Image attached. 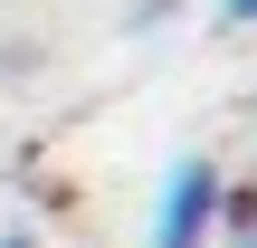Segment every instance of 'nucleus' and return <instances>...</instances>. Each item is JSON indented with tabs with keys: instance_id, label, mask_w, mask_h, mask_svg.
Returning <instances> with one entry per match:
<instances>
[{
	"instance_id": "nucleus-4",
	"label": "nucleus",
	"mask_w": 257,
	"mask_h": 248,
	"mask_svg": "<svg viewBox=\"0 0 257 248\" xmlns=\"http://www.w3.org/2000/svg\"><path fill=\"white\" fill-rule=\"evenodd\" d=\"M248 248H257V229H248Z\"/></svg>"
},
{
	"instance_id": "nucleus-1",
	"label": "nucleus",
	"mask_w": 257,
	"mask_h": 248,
	"mask_svg": "<svg viewBox=\"0 0 257 248\" xmlns=\"http://www.w3.org/2000/svg\"><path fill=\"white\" fill-rule=\"evenodd\" d=\"M219 210H229V182L210 153H181L153 191V248H210L219 239Z\"/></svg>"
},
{
	"instance_id": "nucleus-2",
	"label": "nucleus",
	"mask_w": 257,
	"mask_h": 248,
	"mask_svg": "<svg viewBox=\"0 0 257 248\" xmlns=\"http://www.w3.org/2000/svg\"><path fill=\"white\" fill-rule=\"evenodd\" d=\"M219 19L229 29H257V0H219Z\"/></svg>"
},
{
	"instance_id": "nucleus-3",
	"label": "nucleus",
	"mask_w": 257,
	"mask_h": 248,
	"mask_svg": "<svg viewBox=\"0 0 257 248\" xmlns=\"http://www.w3.org/2000/svg\"><path fill=\"white\" fill-rule=\"evenodd\" d=\"M0 248H38V239H29V229H0Z\"/></svg>"
}]
</instances>
